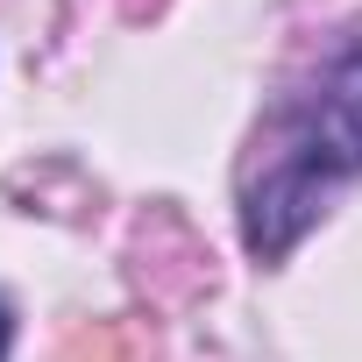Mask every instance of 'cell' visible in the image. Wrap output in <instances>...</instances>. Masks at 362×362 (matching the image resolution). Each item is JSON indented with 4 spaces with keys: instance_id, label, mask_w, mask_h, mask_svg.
I'll return each instance as SVG.
<instances>
[{
    "instance_id": "cell-1",
    "label": "cell",
    "mask_w": 362,
    "mask_h": 362,
    "mask_svg": "<svg viewBox=\"0 0 362 362\" xmlns=\"http://www.w3.org/2000/svg\"><path fill=\"white\" fill-rule=\"evenodd\" d=\"M355 170H362V50H348L320 78V93L277 128V149H270L263 177L249 185V206H242L249 249L263 263H277L327 214V192L348 185Z\"/></svg>"
},
{
    "instance_id": "cell-2",
    "label": "cell",
    "mask_w": 362,
    "mask_h": 362,
    "mask_svg": "<svg viewBox=\"0 0 362 362\" xmlns=\"http://www.w3.org/2000/svg\"><path fill=\"white\" fill-rule=\"evenodd\" d=\"M0 362H8V305H0Z\"/></svg>"
}]
</instances>
